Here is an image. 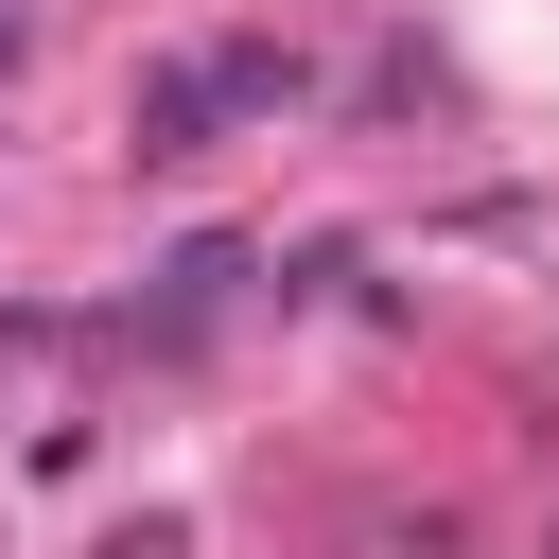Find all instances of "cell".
Listing matches in <instances>:
<instances>
[{
    "label": "cell",
    "instance_id": "obj_4",
    "mask_svg": "<svg viewBox=\"0 0 559 559\" xmlns=\"http://www.w3.org/2000/svg\"><path fill=\"white\" fill-rule=\"evenodd\" d=\"M419 105H454V70H437L419 35H384V52H367V87H349V122H419Z\"/></svg>",
    "mask_w": 559,
    "mask_h": 559
},
{
    "label": "cell",
    "instance_id": "obj_3",
    "mask_svg": "<svg viewBox=\"0 0 559 559\" xmlns=\"http://www.w3.org/2000/svg\"><path fill=\"white\" fill-rule=\"evenodd\" d=\"M210 87H227V122H297L314 105V52L297 35H210Z\"/></svg>",
    "mask_w": 559,
    "mask_h": 559
},
{
    "label": "cell",
    "instance_id": "obj_1",
    "mask_svg": "<svg viewBox=\"0 0 559 559\" xmlns=\"http://www.w3.org/2000/svg\"><path fill=\"white\" fill-rule=\"evenodd\" d=\"M245 122H227V87H210V52H140V87H122V157L140 175H192V157H227Z\"/></svg>",
    "mask_w": 559,
    "mask_h": 559
},
{
    "label": "cell",
    "instance_id": "obj_6",
    "mask_svg": "<svg viewBox=\"0 0 559 559\" xmlns=\"http://www.w3.org/2000/svg\"><path fill=\"white\" fill-rule=\"evenodd\" d=\"M384 559H472V524H454V507H419V524H384Z\"/></svg>",
    "mask_w": 559,
    "mask_h": 559
},
{
    "label": "cell",
    "instance_id": "obj_2",
    "mask_svg": "<svg viewBox=\"0 0 559 559\" xmlns=\"http://www.w3.org/2000/svg\"><path fill=\"white\" fill-rule=\"evenodd\" d=\"M245 280H262V245H245V227H192V245H157V262H140V314H175V332H210V314H227Z\"/></svg>",
    "mask_w": 559,
    "mask_h": 559
},
{
    "label": "cell",
    "instance_id": "obj_5",
    "mask_svg": "<svg viewBox=\"0 0 559 559\" xmlns=\"http://www.w3.org/2000/svg\"><path fill=\"white\" fill-rule=\"evenodd\" d=\"M87 559H192V507H122V524H105Z\"/></svg>",
    "mask_w": 559,
    "mask_h": 559
},
{
    "label": "cell",
    "instance_id": "obj_8",
    "mask_svg": "<svg viewBox=\"0 0 559 559\" xmlns=\"http://www.w3.org/2000/svg\"><path fill=\"white\" fill-rule=\"evenodd\" d=\"M542 559H559V524H542Z\"/></svg>",
    "mask_w": 559,
    "mask_h": 559
},
{
    "label": "cell",
    "instance_id": "obj_7",
    "mask_svg": "<svg viewBox=\"0 0 559 559\" xmlns=\"http://www.w3.org/2000/svg\"><path fill=\"white\" fill-rule=\"evenodd\" d=\"M17 52H35V0H0V70H17Z\"/></svg>",
    "mask_w": 559,
    "mask_h": 559
}]
</instances>
